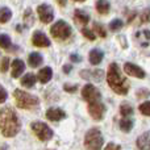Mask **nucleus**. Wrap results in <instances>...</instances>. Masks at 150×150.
<instances>
[{
    "instance_id": "obj_1",
    "label": "nucleus",
    "mask_w": 150,
    "mask_h": 150,
    "mask_svg": "<svg viewBox=\"0 0 150 150\" xmlns=\"http://www.w3.org/2000/svg\"><path fill=\"white\" fill-rule=\"evenodd\" d=\"M21 129V122L16 112L9 107L0 109V130L4 137H15Z\"/></svg>"
},
{
    "instance_id": "obj_2",
    "label": "nucleus",
    "mask_w": 150,
    "mask_h": 150,
    "mask_svg": "<svg viewBox=\"0 0 150 150\" xmlns=\"http://www.w3.org/2000/svg\"><path fill=\"white\" fill-rule=\"evenodd\" d=\"M107 82H108L109 87L119 95H127L128 91H129V82H128L127 78L122 76L117 63L109 65L108 73H107Z\"/></svg>"
},
{
    "instance_id": "obj_3",
    "label": "nucleus",
    "mask_w": 150,
    "mask_h": 150,
    "mask_svg": "<svg viewBox=\"0 0 150 150\" xmlns=\"http://www.w3.org/2000/svg\"><path fill=\"white\" fill-rule=\"evenodd\" d=\"M13 96L16 99L17 107L21 109H32L38 105V103H40V99L37 96L32 95L29 92H25L23 90H15Z\"/></svg>"
},
{
    "instance_id": "obj_4",
    "label": "nucleus",
    "mask_w": 150,
    "mask_h": 150,
    "mask_svg": "<svg viewBox=\"0 0 150 150\" xmlns=\"http://www.w3.org/2000/svg\"><path fill=\"white\" fill-rule=\"evenodd\" d=\"M103 136H101L100 129L92 128L90 129L84 136V145L87 150H101L103 148Z\"/></svg>"
},
{
    "instance_id": "obj_5",
    "label": "nucleus",
    "mask_w": 150,
    "mask_h": 150,
    "mask_svg": "<svg viewBox=\"0 0 150 150\" xmlns=\"http://www.w3.org/2000/svg\"><path fill=\"white\" fill-rule=\"evenodd\" d=\"M32 130L34 132V134L37 136V138L41 141H49L53 137V130L49 125H46L42 121H33L30 124Z\"/></svg>"
},
{
    "instance_id": "obj_6",
    "label": "nucleus",
    "mask_w": 150,
    "mask_h": 150,
    "mask_svg": "<svg viewBox=\"0 0 150 150\" xmlns=\"http://www.w3.org/2000/svg\"><path fill=\"white\" fill-rule=\"evenodd\" d=\"M50 33H52V36L57 40H66L70 37L71 28L66 21L59 20L50 28Z\"/></svg>"
},
{
    "instance_id": "obj_7",
    "label": "nucleus",
    "mask_w": 150,
    "mask_h": 150,
    "mask_svg": "<svg viewBox=\"0 0 150 150\" xmlns=\"http://www.w3.org/2000/svg\"><path fill=\"white\" fill-rule=\"evenodd\" d=\"M82 98L84 99L88 103H92V101H98L100 100L101 93L99 92V90L95 87L93 84H86L84 87L82 88Z\"/></svg>"
},
{
    "instance_id": "obj_8",
    "label": "nucleus",
    "mask_w": 150,
    "mask_h": 150,
    "mask_svg": "<svg viewBox=\"0 0 150 150\" xmlns=\"http://www.w3.org/2000/svg\"><path fill=\"white\" fill-rule=\"evenodd\" d=\"M88 112L93 120H101L105 113V105L100 100L88 103Z\"/></svg>"
},
{
    "instance_id": "obj_9",
    "label": "nucleus",
    "mask_w": 150,
    "mask_h": 150,
    "mask_svg": "<svg viewBox=\"0 0 150 150\" xmlns=\"http://www.w3.org/2000/svg\"><path fill=\"white\" fill-rule=\"evenodd\" d=\"M37 13H38L40 20L44 24H49L53 21L54 18V12H53V8L49 4H41L37 7Z\"/></svg>"
},
{
    "instance_id": "obj_10",
    "label": "nucleus",
    "mask_w": 150,
    "mask_h": 150,
    "mask_svg": "<svg viewBox=\"0 0 150 150\" xmlns=\"http://www.w3.org/2000/svg\"><path fill=\"white\" fill-rule=\"evenodd\" d=\"M124 71L130 76H134V78H140V79H144L146 76V73L144 69H141L140 66L134 65V63H130L127 62L124 65Z\"/></svg>"
},
{
    "instance_id": "obj_11",
    "label": "nucleus",
    "mask_w": 150,
    "mask_h": 150,
    "mask_svg": "<svg viewBox=\"0 0 150 150\" xmlns=\"http://www.w3.org/2000/svg\"><path fill=\"white\" fill-rule=\"evenodd\" d=\"M32 44L34 45V46H38V47H49L50 46V40L47 38V36L45 33H42V32L37 30L33 33V36H32Z\"/></svg>"
},
{
    "instance_id": "obj_12",
    "label": "nucleus",
    "mask_w": 150,
    "mask_h": 150,
    "mask_svg": "<svg viewBox=\"0 0 150 150\" xmlns=\"http://www.w3.org/2000/svg\"><path fill=\"white\" fill-rule=\"evenodd\" d=\"M65 117H66V112L61 108H57V107L49 108L46 111V119L50 120V121H59V120H63Z\"/></svg>"
},
{
    "instance_id": "obj_13",
    "label": "nucleus",
    "mask_w": 150,
    "mask_h": 150,
    "mask_svg": "<svg viewBox=\"0 0 150 150\" xmlns=\"http://www.w3.org/2000/svg\"><path fill=\"white\" fill-rule=\"evenodd\" d=\"M150 133L145 132L137 138V148L140 150H149L150 148Z\"/></svg>"
},
{
    "instance_id": "obj_14",
    "label": "nucleus",
    "mask_w": 150,
    "mask_h": 150,
    "mask_svg": "<svg viewBox=\"0 0 150 150\" xmlns=\"http://www.w3.org/2000/svg\"><path fill=\"white\" fill-rule=\"evenodd\" d=\"M25 70V63L21 59H15L12 62V76L13 78H18Z\"/></svg>"
},
{
    "instance_id": "obj_15",
    "label": "nucleus",
    "mask_w": 150,
    "mask_h": 150,
    "mask_svg": "<svg viewBox=\"0 0 150 150\" xmlns=\"http://www.w3.org/2000/svg\"><path fill=\"white\" fill-rule=\"evenodd\" d=\"M88 58H90V62L92 63V65H99V63L103 61V58H104V53L101 52V50H99V49H92L90 52Z\"/></svg>"
},
{
    "instance_id": "obj_16",
    "label": "nucleus",
    "mask_w": 150,
    "mask_h": 150,
    "mask_svg": "<svg viewBox=\"0 0 150 150\" xmlns=\"http://www.w3.org/2000/svg\"><path fill=\"white\" fill-rule=\"evenodd\" d=\"M38 80L41 83H47V82H50V79L53 78V70L50 67H44V69H41L40 70V73H38Z\"/></svg>"
},
{
    "instance_id": "obj_17",
    "label": "nucleus",
    "mask_w": 150,
    "mask_h": 150,
    "mask_svg": "<svg viewBox=\"0 0 150 150\" xmlns=\"http://www.w3.org/2000/svg\"><path fill=\"white\" fill-rule=\"evenodd\" d=\"M74 17H75V21H78V23L82 24V25H86V24H88V21H90V15L86 13L84 11H82V9H75Z\"/></svg>"
},
{
    "instance_id": "obj_18",
    "label": "nucleus",
    "mask_w": 150,
    "mask_h": 150,
    "mask_svg": "<svg viewBox=\"0 0 150 150\" xmlns=\"http://www.w3.org/2000/svg\"><path fill=\"white\" fill-rule=\"evenodd\" d=\"M96 11H98L100 15H107L111 9V4H109L108 0H98L96 1Z\"/></svg>"
},
{
    "instance_id": "obj_19",
    "label": "nucleus",
    "mask_w": 150,
    "mask_h": 150,
    "mask_svg": "<svg viewBox=\"0 0 150 150\" xmlns=\"http://www.w3.org/2000/svg\"><path fill=\"white\" fill-rule=\"evenodd\" d=\"M36 84V75L34 74H25L21 78V86L25 88H32Z\"/></svg>"
},
{
    "instance_id": "obj_20",
    "label": "nucleus",
    "mask_w": 150,
    "mask_h": 150,
    "mask_svg": "<svg viewBox=\"0 0 150 150\" xmlns=\"http://www.w3.org/2000/svg\"><path fill=\"white\" fill-rule=\"evenodd\" d=\"M42 61H44V58H42V55L40 53H32L28 58V62L32 67H38L42 63Z\"/></svg>"
},
{
    "instance_id": "obj_21",
    "label": "nucleus",
    "mask_w": 150,
    "mask_h": 150,
    "mask_svg": "<svg viewBox=\"0 0 150 150\" xmlns=\"http://www.w3.org/2000/svg\"><path fill=\"white\" fill-rule=\"evenodd\" d=\"M12 17V11L7 7H3L0 8V23L4 24V23H8Z\"/></svg>"
},
{
    "instance_id": "obj_22",
    "label": "nucleus",
    "mask_w": 150,
    "mask_h": 150,
    "mask_svg": "<svg viewBox=\"0 0 150 150\" xmlns=\"http://www.w3.org/2000/svg\"><path fill=\"white\" fill-rule=\"evenodd\" d=\"M119 127L120 129L122 130V132H130V130L133 129V120L130 119H122L121 121L119 122Z\"/></svg>"
},
{
    "instance_id": "obj_23",
    "label": "nucleus",
    "mask_w": 150,
    "mask_h": 150,
    "mask_svg": "<svg viewBox=\"0 0 150 150\" xmlns=\"http://www.w3.org/2000/svg\"><path fill=\"white\" fill-rule=\"evenodd\" d=\"M12 46V41L8 34H0V47L3 49H9Z\"/></svg>"
},
{
    "instance_id": "obj_24",
    "label": "nucleus",
    "mask_w": 150,
    "mask_h": 150,
    "mask_svg": "<svg viewBox=\"0 0 150 150\" xmlns=\"http://www.w3.org/2000/svg\"><path fill=\"white\" fill-rule=\"evenodd\" d=\"M120 113L122 115V116H132L133 115V108L130 107V104L128 103H124L121 104V107H120Z\"/></svg>"
},
{
    "instance_id": "obj_25",
    "label": "nucleus",
    "mask_w": 150,
    "mask_h": 150,
    "mask_svg": "<svg viewBox=\"0 0 150 150\" xmlns=\"http://www.w3.org/2000/svg\"><path fill=\"white\" fill-rule=\"evenodd\" d=\"M121 28H122V21L120 20V18H115V20H112L111 23H109V29H111L112 32H117Z\"/></svg>"
},
{
    "instance_id": "obj_26",
    "label": "nucleus",
    "mask_w": 150,
    "mask_h": 150,
    "mask_svg": "<svg viewBox=\"0 0 150 150\" xmlns=\"http://www.w3.org/2000/svg\"><path fill=\"white\" fill-rule=\"evenodd\" d=\"M93 32H95L98 36H100V37H107V32H105V29L103 28V25L101 24H98V23H95L93 24Z\"/></svg>"
},
{
    "instance_id": "obj_27",
    "label": "nucleus",
    "mask_w": 150,
    "mask_h": 150,
    "mask_svg": "<svg viewBox=\"0 0 150 150\" xmlns=\"http://www.w3.org/2000/svg\"><path fill=\"white\" fill-rule=\"evenodd\" d=\"M140 112L145 116H149L150 115V101H144L140 105Z\"/></svg>"
},
{
    "instance_id": "obj_28",
    "label": "nucleus",
    "mask_w": 150,
    "mask_h": 150,
    "mask_svg": "<svg viewBox=\"0 0 150 150\" xmlns=\"http://www.w3.org/2000/svg\"><path fill=\"white\" fill-rule=\"evenodd\" d=\"M8 69H9V58L4 57L1 59V62H0V71H1V73H5Z\"/></svg>"
},
{
    "instance_id": "obj_29",
    "label": "nucleus",
    "mask_w": 150,
    "mask_h": 150,
    "mask_svg": "<svg viewBox=\"0 0 150 150\" xmlns=\"http://www.w3.org/2000/svg\"><path fill=\"white\" fill-rule=\"evenodd\" d=\"M82 33H83V36H84L86 38H88V40H90V41H93V40L96 38L95 33H93L92 30H90V29H87V28L82 29Z\"/></svg>"
},
{
    "instance_id": "obj_30",
    "label": "nucleus",
    "mask_w": 150,
    "mask_h": 150,
    "mask_svg": "<svg viewBox=\"0 0 150 150\" xmlns=\"http://www.w3.org/2000/svg\"><path fill=\"white\" fill-rule=\"evenodd\" d=\"M7 98H8L7 91H5V88L3 87L1 84H0V103H4V101L7 100Z\"/></svg>"
},
{
    "instance_id": "obj_31",
    "label": "nucleus",
    "mask_w": 150,
    "mask_h": 150,
    "mask_svg": "<svg viewBox=\"0 0 150 150\" xmlns=\"http://www.w3.org/2000/svg\"><path fill=\"white\" fill-rule=\"evenodd\" d=\"M104 150H121V146L117 145V144H115V142H109L108 145L105 146Z\"/></svg>"
},
{
    "instance_id": "obj_32",
    "label": "nucleus",
    "mask_w": 150,
    "mask_h": 150,
    "mask_svg": "<svg viewBox=\"0 0 150 150\" xmlns=\"http://www.w3.org/2000/svg\"><path fill=\"white\" fill-rule=\"evenodd\" d=\"M63 90L67 91V92H75L78 90V86L74 84V86H70V84H65L63 86Z\"/></svg>"
},
{
    "instance_id": "obj_33",
    "label": "nucleus",
    "mask_w": 150,
    "mask_h": 150,
    "mask_svg": "<svg viewBox=\"0 0 150 150\" xmlns=\"http://www.w3.org/2000/svg\"><path fill=\"white\" fill-rule=\"evenodd\" d=\"M148 20H149V11L145 9V12H144V15H142V18H141V23H148Z\"/></svg>"
},
{
    "instance_id": "obj_34",
    "label": "nucleus",
    "mask_w": 150,
    "mask_h": 150,
    "mask_svg": "<svg viewBox=\"0 0 150 150\" xmlns=\"http://www.w3.org/2000/svg\"><path fill=\"white\" fill-rule=\"evenodd\" d=\"M70 59L73 61V62H80L82 61V58H80V55H76V54H73L70 57Z\"/></svg>"
},
{
    "instance_id": "obj_35",
    "label": "nucleus",
    "mask_w": 150,
    "mask_h": 150,
    "mask_svg": "<svg viewBox=\"0 0 150 150\" xmlns=\"http://www.w3.org/2000/svg\"><path fill=\"white\" fill-rule=\"evenodd\" d=\"M70 70H71V66L70 65H65V66H63V71H65L66 74L70 73Z\"/></svg>"
},
{
    "instance_id": "obj_36",
    "label": "nucleus",
    "mask_w": 150,
    "mask_h": 150,
    "mask_svg": "<svg viewBox=\"0 0 150 150\" xmlns=\"http://www.w3.org/2000/svg\"><path fill=\"white\" fill-rule=\"evenodd\" d=\"M58 3H59L61 7H65L66 5V0H58Z\"/></svg>"
},
{
    "instance_id": "obj_37",
    "label": "nucleus",
    "mask_w": 150,
    "mask_h": 150,
    "mask_svg": "<svg viewBox=\"0 0 150 150\" xmlns=\"http://www.w3.org/2000/svg\"><path fill=\"white\" fill-rule=\"evenodd\" d=\"M73 1H78V3H82V1H86V0H73Z\"/></svg>"
}]
</instances>
